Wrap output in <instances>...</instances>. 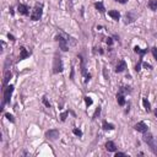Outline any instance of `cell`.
Masks as SVG:
<instances>
[{"instance_id": "obj_34", "label": "cell", "mask_w": 157, "mask_h": 157, "mask_svg": "<svg viewBox=\"0 0 157 157\" xmlns=\"http://www.w3.org/2000/svg\"><path fill=\"white\" fill-rule=\"evenodd\" d=\"M114 1H117V3H119V4H127L129 0H114Z\"/></svg>"}, {"instance_id": "obj_23", "label": "cell", "mask_w": 157, "mask_h": 157, "mask_svg": "<svg viewBox=\"0 0 157 157\" xmlns=\"http://www.w3.org/2000/svg\"><path fill=\"white\" fill-rule=\"evenodd\" d=\"M5 118L7 119L9 122L15 123V118H14V115H12V114H10V113H5Z\"/></svg>"}, {"instance_id": "obj_4", "label": "cell", "mask_w": 157, "mask_h": 157, "mask_svg": "<svg viewBox=\"0 0 157 157\" xmlns=\"http://www.w3.org/2000/svg\"><path fill=\"white\" fill-rule=\"evenodd\" d=\"M43 15V5L42 4H36L33 11L31 14V20L32 21H38Z\"/></svg>"}, {"instance_id": "obj_15", "label": "cell", "mask_w": 157, "mask_h": 157, "mask_svg": "<svg viewBox=\"0 0 157 157\" xmlns=\"http://www.w3.org/2000/svg\"><path fill=\"white\" fill-rule=\"evenodd\" d=\"M106 150L108 152H115L117 151V146H115L113 141H107L106 142Z\"/></svg>"}, {"instance_id": "obj_22", "label": "cell", "mask_w": 157, "mask_h": 157, "mask_svg": "<svg viewBox=\"0 0 157 157\" xmlns=\"http://www.w3.org/2000/svg\"><path fill=\"white\" fill-rule=\"evenodd\" d=\"M84 99H85V103H86L87 107H90V106H91L92 103H93V101H92V98H91V97H89V96H85V97H84Z\"/></svg>"}, {"instance_id": "obj_21", "label": "cell", "mask_w": 157, "mask_h": 157, "mask_svg": "<svg viewBox=\"0 0 157 157\" xmlns=\"http://www.w3.org/2000/svg\"><path fill=\"white\" fill-rule=\"evenodd\" d=\"M142 104H144V108H145L146 112L150 113L151 112V104H150L149 101H147V98H142Z\"/></svg>"}, {"instance_id": "obj_28", "label": "cell", "mask_w": 157, "mask_h": 157, "mask_svg": "<svg viewBox=\"0 0 157 157\" xmlns=\"http://www.w3.org/2000/svg\"><path fill=\"white\" fill-rule=\"evenodd\" d=\"M72 133L75 134L76 136H82V131L80 130V129H76V128H75V129H72Z\"/></svg>"}, {"instance_id": "obj_26", "label": "cell", "mask_w": 157, "mask_h": 157, "mask_svg": "<svg viewBox=\"0 0 157 157\" xmlns=\"http://www.w3.org/2000/svg\"><path fill=\"white\" fill-rule=\"evenodd\" d=\"M68 115H69V110H65L64 113L60 114V120H62V122H65L66 118H68Z\"/></svg>"}, {"instance_id": "obj_33", "label": "cell", "mask_w": 157, "mask_h": 157, "mask_svg": "<svg viewBox=\"0 0 157 157\" xmlns=\"http://www.w3.org/2000/svg\"><path fill=\"white\" fill-rule=\"evenodd\" d=\"M7 38H9V39H10V41H12V42H15V41H16V38H15V37H14L12 35H10V33H9V35H7Z\"/></svg>"}, {"instance_id": "obj_37", "label": "cell", "mask_w": 157, "mask_h": 157, "mask_svg": "<svg viewBox=\"0 0 157 157\" xmlns=\"http://www.w3.org/2000/svg\"><path fill=\"white\" fill-rule=\"evenodd\" d=\"M155 37H156V38H157V33H155Z\"/></svg>"}, {"instance_id": "obj_6", "label": "cell", "mask_w": 157, "mask_h": 157, "mask_svg": "<svg viewBox=\"0 0 157 157\" xmlns=\"http://www.w3.org/2000/svg\"><path fill=\"white\" fill-rule=\"evenodd\" d=\"M136 18H137V14L135 11H128L125 15H124V24L130 25L136 20Z\"/></svg>"}, {"instance_id": "obj_13", "label": "cell", "mask_w": 157, "mask_h": 157, "mask_svg": "<svg viewBox=\"0 0 157 157\" xmlns=\"http://www.w3.org/2000/svg\"><path fill=\"white\" fill-rule=\"evenodd\" d=\"M77 57H78V59H80V63H81V74L86 77V76H87V71H86V62H85V59H84V57H82L81 54H78Z\"/></svg>"}, {"instance_id": "obj_12", "label": "cell", "mask_w": 157, "mask_h": 157, "mask_svg": "<svg viewBox=\"0 0 157 157\" xmlns=\"http://www.w3.org/2000/svg\"><path fill=\"white\" fill-rule=\"evenodd\" d=\"M30 55H31V53L25 47H20V55H18V60H24V59L28 58Z\"/></svg>"}, {"instance_id": "obj_5", "label": "cell", "mask_w": 157, "mask_h": 157, "mask_svg": "<svg viewBox=\"0 0 157 157\" xmlns=\"http://www.w3.org/2000/svg\"><path fill=\"white\" fill-rule=\"evenodd\" d=\"M12 92H14V86L12 85H9L4 89V99H3V108L4 106L10 103V99H11V96H12ZM1 108V109H3Z\"/></svg>"}, {"instance_id": "obj_27", "label": "cell", "mask_w": 157, "mask_h": 157, "mask_svg": "<svg viewBox=\"0 0 157 157\" xmlns=\"http://www.w3.org/2000/svg\"><path fill=\"white\" fill-rule=\"evenodd\" d=\"M151 53H152V55H154V58H155V60L157 62V47H152L151 49Z\"/></svg>"}, {"instance_id": "obj_11", "label": "cell", "mask_w": 157, "mask_h": 157, "mask_svg": "<svg viewBox=\"0 0 157 157\" xmlns=\"http://www.w3.org/2000/svg\"><path fill=\"white\" fill-rule=\"evenodd\" d=\"M125 69H127V63H125V60L124 59H120V60L118 62V64L115 65V72H123V71H125Z\"/></svg>"}, {"instance_id": "obj_18", "label": "cell", "mask_w": 157, "mask_h": 157, "mask_svg": "<svg viewBox=\"0 0 157 157\" xmlns=\"http://www.w3.org/2000/svg\"><path fill=\"white\" fill-rule=\"evenodd\" d=\"M149 50L150 49H141L140 47H139V45H135V47H134V52H135L136 54H139V55H141V57H144V55L145 54H147V53H149Z\"/></svg>"}, {"instance_id": "obj_17", "label": "cell", "mask_w": 157, "mask_h": 157, "mask_svg": "<svg viewBox=\"0 0 157 157\" xmlns=\"http://www.w3.org/2000/svg\"><path fill=\"white\" fill-rule=\"evenodd\" d=\"M102 128H103V130H106V131H110V130H114L115 129V127H114V124H112V123H108L107 120H103V123H102Z\"/></svg>"}, {"instance_id": "obj_36", "label": "cell", "mask_w": 157, "mask_h": 157, "mask_svg": "<svg viewBox=\"0 0 157 157\" xmlns=\"http://www.w3.org/2000/svg\"><path fill=\"white\" fill-rule=\"evenodd\" d=\"M155 115H156V118H157V107L155 108Z\"/></svg>"}, {"instance_id": "obj_16", "label": "cell", "mask_w": 157, "mask_h": 157, "mask_svg": "<svg viewBox=\"0 0 157 157\" xmlns=\"http://www.w3.org/2000/svg\"><path fill=\"white\" fill-rule=\"evenodd\" d=\"M108 16L112 17L114 21H118L119 18H120V14H119L118 10H109L108 11Z\"/></svg>"}, {"instance_id": "obj_10", "label": "cell", "mask_w": 157, "mask_h": 157, "mask_svg": "<svg viewBox=\"0 0 157 157\" xmlns=\"http://www.w3.org/2000/svg\"><path fill=\"white\" fill-rule=\"evenodd\" d=\"M17 11H18V14H21V15H24V16L30 15V7L27 5H25V4H18Z\"/></svg>"}, {"instance_id": "obj_3", "label": "cell", "mask_w": 157, "mask_h": 157, "mask_svg": "<svg viewBox=\"0 0 157 157\" xmlns=\"http://www.w3.org/2000/svg\"><path fill=\"white\" fill-rule=\"evenodd\" d=\"M64 70L63 66V59L59 53L54 54V59H53V74H60Z\"/></svg>"}, {"instance_id": "obj_38", "label": "cell", "mask_w": 157, "mask_h": 157, "mask_svg": "<svg viewBox=\"0 0 157 157\" xmlns=\"http://www.w3.org/2000/svg\"><path fill=\"white\" fill-rule=\"evenodd\" d=\"M70 1H72V0H70Z\"/></svg>"}, {"instance_id": "obj_35", "label": "cell", "mask_w": 157, "mask_h": 157, "mask_svg": "<svg viewBox=\"0 0 157 157\" xmlns=\"http://www.w3.org/2000/svg\"><path fill=\"white\" fill-rule=\"evenodd\" d=\"M10 14H11V15H14V7L12 6L10 7Z\"/></svg>"}, {"instance_id": "obj_14", "label": "cell", "mask_w": 157, "mask_h": 157, "mask_svg": "<svg viewBox=\"0 0 157 157\" xmlns=\"http://www.w3.org/2000/svg\"><path fill=\"white\" fill-rule=\"evenodd\" d=\"M12 76V72L9 70V69H6L5 70V75H4V82H3V86H4V89L6 87V85L9 84V81H10V78Z\"/></svg>"}, {"instance_id": "obj_24", "label": "cell", "mask_w": 157, "mask_h": 157, "mask_svg": "<svg viewBox=\"0 0 157 157\" xmlns=\"http://www.w3.org/2000/svg\"><path fill=\"white\" fill-rule=\"evenodd\" d=\"M42 102H43V104H44L47 108H50V103H49V101L47 99V96H43V97H42Z\"/></svg>"}, {"instance_id": "obj_30", "label": "cell", "mask_w": 157, "mask_h": 157, "mask_svg": "<svg viewBox=\"0 0 157 157\" xmlns=\"http://www.w3.org/2000/svg\"><path fill=\"white\" fill-rule=\"evenodd\" d=\"M103 75L106 77V80H108V78H109V75L107 74V69H106V68H103Z\"/></svg>"}, {"instance_id": "obj_19", "label": "cell", "mask_w": 157, "mask_h": 157, "mask_svg": "<svg viewBox=\"0 0 157 157\" xmlns=\"http://www.w3.org/2000/svg\"><path fill=\"white\" fill-rule=\"evenodd\" d=\"M93 6L96 7V10H98L101 14H104L106 12V9H104V5H103V1H97L93 4Z\"/></svg>"}, {"instance_id": "obj_9", "label": "cell", "mask_w": 157, "mask_h": 157, "mask_svg": "<svg viewBox=\"0 0 157 157\" xmlns=\"http://www.w3.org/2000/svg\"><path fill=\"white\" fill-rule=\"evenodd\" d=\"M133 128L135 129L136 131L142 133V134L146 133V131H149V128H147V125H146V123H145V122H139V123H136Z\"/></svg>"}, {"instance_id": "obj_2", "label": "cell", "mask_w": 157, "mask_h": 157, "mask_svg": "<svg viewBox=\"0 0 157 157\" xmlns=\"http://www.w3.org/2000/svg\"><path fill=\"white\" fill-rule=\"evenodd\" d=\"M70 37L66 36L65 33H60V35H57L55 36V41L59 43V48H60L63 52H68L69 50V39Z\"/></svg>"}, {"instance_id": "obj_32", "label": "cell", "mask_w": 157, "mask_h": 157, "mask_svg": "<svg viewBox=\"0 0 157 157\" xmlns=\"http://www.w3.org/2000/svg\"><path fill=\"white\" fill-rule=\"evenodd\" d=\"M142 66L145 69H152V65H150V64H147V63H142Z\"/></svg>"}, {"instance_id": "obj_20", "label": "cell", "mask_w": 157, "mask_h": 157, "mask_svg": "<svg viewBox=\"0 0 157 157\" xmlns=\"http://www.w3.org/2000/svg\"><path fill=\"white\" fill-rule=\"evenodd\" d=\"M147 6H149L150 10L157 11V0H149V3H147Z\"/></svg>"}, {"instance_id": "obj_31", "label": "cell", "mask_w": 157, "mask_h": 157, "mask_svg": "<svg viewBox=\"0 0 157 157\" xmlns=\"http://www.w3.org/2000/svg\"><path fill=\"white\" fill-rule=\"evenodd\" d=\"M123 156H127L124 152H115V157H123Z\"/></svg>"}, {"instance_id": "obj_7", "label": "cell", "mask_w": 157, "mask_h": 157, "mask_svg": "<svg viewBox=\"0 0 157 157\" xmlns=\"http://www.w3.org/2000/svg\"><path fill=\"white\" fill-rule=\"evenodd\" d=\"M45 137L48 140H57L59 137V130L58 129H50V130L45 131Z\"/></svg>"}, {"instance_id": "obj_8", "label": "cell", "mask_w": 157, "mask_h": 157, "mask_svg": "<svg viewBox=\"0 0 157 157\" xmlns=\"http://www.w3.org/2000/svg\"><path fill=\"white\" fill-rule=\"evenodd\" d=\"M117 102L118 104L120 106V107H123V106L127 104V101H125V93H124V91L122 89H119L118 93H117Z\"/></svg>"}, {"instance_id": "obj_25", "label": "cell", "mask_w": 157, "mask_h": 157, "mask_svg": "<svg viewBox=\"0 0 157 157\" xmlns=\"http://www.w3.org/2000/svg\"><path fill=\"white\" fill-rule=\"evenodd\" d=\"M99 114H101V107H97L96 110H95V113H93V115H92V119H96L97 117H99Z\"/></svg>"}, {"instance_id": "obj_29", "label": "cell", "mask_w": 157, "mask_h": 157, "mask_svg": "<svg viewBox=\"0 0 157 157\" xmlns=\"http://www.w3.org/2000/svg\"><path fill=\"white\" fill-rule=\"evenodd\" d=\"M106 43H107L108 45H112L113 44V38H112V37H107V38H106Z\"/></svg>"}, {"instance_id": "obj_1", "label": "cell", "mask_w": 157, "mask_h": 157, "mask_svg": "<svg viewBox=\"0 0 157 157\" xmlns=\"http://www.w3.org/2000/svg\"><path fill=\"white\" fill-rule=\"evenodd\" d=\"M142 141L146 142L150 146V150L152 151V154L157 156V139L150 131H146L142 134Z\"/></svg>"}]
</instances>
